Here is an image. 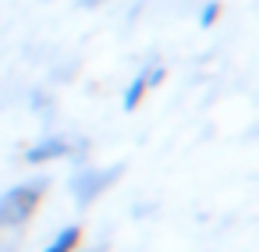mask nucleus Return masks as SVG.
<instances>
[{"label":"nucleus","instance_id":"obj_1","mask_svg":"<svg viewBox=\"0 0 259 252\" xmlns=\"http://www.w3.org/2000/svg\"><path fill=\"white\" fill-rule=\"evenodd\" d=\"M47 188H50V181L36 178V181H22L11 192L0 195V231H11V227H22L25 220H32V213L39 209Z\"/></svg>","mask_w":259,"mask_h":252},{"label":"nucleus","instance_id":"obj_5","mask_svg":"<svg viewBox=\"0 0 259 252\" xmlns=\"http://www.w3.org/2000/svg\"><path fill=\"white\" fill-rule=\"evenodd\" d=\"M146 89H149V71H139V75L128 82V89H124V96H121V107H124V110H135V107L142 103Z\"/></svg>","mask_w":259,"mask_h":252},{"label":"nucleus","instance_id":"obj_6","mask_svg":"<svg viewBox=\"0 0 259 252\" xmlns=\"http://www.w3.org/2000/svg\"><path fill=\"white\" fill-rule=\"evenodd\" d=\"M217 18H220V4H217V0H209V4L202 8V15H199V25L209 29V25H217Z\"/></svg>","mask_w":259,"mask_h":252},{"label":"nucleus","instance_id":"obj_4","mask_svg":"<svg viewBox=\"0 0 259 252\" xmlns=\"http://www.w3.org/2000/svg\"><path fill=\"white\" fill-rule=\"evenodd\" d=\"M78 241H82V227H78V224H68V227H61V231L54 234V241H50L43 252H75Z\"/></svg>","mask_w":259,"mask_h":252},{"label":"nucleus","instance_id":"obj_2","mask_svg":"<svg viewBox=\"0 0 259 252\" xmlns=\"http://www.w3.org/2000/svg\"><path fill=\"white\" fill-rule=\"evenodd\" d=\"M121 178V167H107V171H85L75 178V199L78 202H93L100 192H107L110 181Z\"/></svg>","mask_w":259,"mask_h":252},{"label":"nucleus","instance_id":"obj_3","mask_svg":"<svg viewBox=\"0 0 259 252\" xmlns=\"http://www.w3.org/2000/svg\"><path fill=\"white\" fill-rule=\"evenodd\" d=\"M68 139H61V135H47V139H39L36 146H29V153H25V163H50V160H61V156H68Z\"/></svg>","mask_w":259,"mask_h":252}]
</instances>
